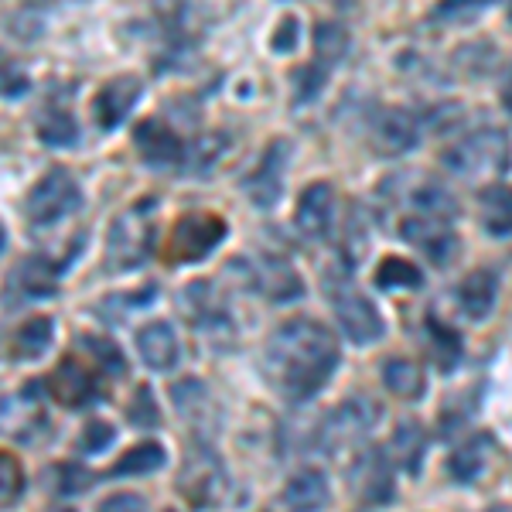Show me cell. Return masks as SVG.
<instances>
[{
	"label": "cell",
	"instance_id": "obj_37",
	"mask_svg": "<svg viewBox=\"0 0 512 512\" xmlns=\"http://www.w3.org/2000/svg\"><path fill=\"white\" fill-rule=\"evenodd\" d=\"M79 349L89 352L93 359L99 362V366L106 369L113 379L127 376V359H123L120 345H113L110 338H96V335H79Z\"/></svg>",
	"mask_w": 512,
	"mask_h": 512
},
{
	"label": "cell",
	"instance_id": "obj_46",
	"mask_svg": "<svg viewBox=\"0 0 512 512\" xmlns=\"http://www.w3.org/2000/svg\"><path fill=\"white\" fill-rule=\"evenodd\" d=\"M297 31H301L297 18H284V21H280L277 31H274V38H270L274 52H294V48H297Z\"/></svg>",
	"mask_w": 512,
	"mask_h": 512
},
{
	"label": "cell",
	"instance_id": "obj_29",
	"mask_svg": "<svg viewBox=\"0 0 512 512\" xmlns=\"http://www.w3.org/2000/svg\"><path fill=\"white\" fill-rule=\"evenodd\" d=\"M383 386L400 400H420L427 393V376L414 359H386Z\"/></svg>",
	"mask_w": 512,
	"mask_h": 512
},
{
	"label": "cell",
	"instance_id": "obj_22",
	"mask_svg": "<svg viewBox=\"0 0 512 512\" xmlns=\"http://www.w3.org/2000/svg\"><path fill=\"white\" fill-rule=\"evenodd\" d=\"M65 263H52L48 256H28L18 263V270L11 274V287L21 291V297L38 301V297H52L59 291V277L65 274Z\"/></svg>",
	"mask_w": 512,
	"mask_h": 512
},
{
	"label": "cell",
	"instance_id": "obj_11",
	"mask_svg": "<svg viewBox=\"0 0 512 512\" xmlns=\"http://www.w3.org/2000/svg\"><path fill=\"white\" fill-rule=\"evenodd\" d=\"M393 458L390 451L366 444L352 454L349 482L352 492L359 499V506H390L396 499V478H393Z\"/></svg>",
	"mask_w": 512,
	"mask_h": 512
},
{
	"label": "cell",
	"instance_id": "obj_39",
	"mask_svg": "<svg viewBox=\"0 0 512 512\" xmlns=\"http://www.w3.org/2000/svg\"><path fill=\"white\" fill-rule=\"evenodd\" d=\"M328 82V65L325 62H311V65H301L294 72V99L297 103H311V99L321 96Z\"/></svg>",
	"mask_w": 512,
	"mask_h": 512
},
{
	"label": "cell",
	"instance_id": "obj_13",
	"mask_svg": "<svg viewBox=\"0 0 512 512\" xmlns=\"http://www.w3.org/2000/svg\"><path fill=\"white\" fill-rule=\"evenodd\" d=\"M222 239H226V219L216 216V212H188V216H181L175 222V229H171L168 256L175 267L198 263L216 250Z\"/></svg>",
	"mask_w": 512,
	"mask_h": 512
},
{
	"label": "cell",
	"instance_id": "obj_40",
	"mask_svg": "<svg viewBox=\"0 0 512 512\" xmlns=\"http://www.w3.org/2000/svg\"><path fill=\"white\" fill-rule=\"evenodd\" d=\"M127 420L137 431H151V427L161 424V410H158V403H154L151 386H137L134 400H130V407H127Z\"/></svg>",
	"mask_w": 512,
	"mask_h": 512
},
{
	"label": "cell",
	"instance_id": "obj_32",
	"mask_svg": "<svg viewBox=\"0 0 512 512\" xmlns=\"http://www.w3.org/2000/svg\"><path fill=\"white\" fill-rule=\"evenodd\" d=\"M164 461H168V451L164 444L158 441H144V444H134L117 465L110 468V475H120V478H134V475H151V472H161Z\"/></svg>",
	"mask_w": 512,
	"mask_h": 512
},
{
	"label": "cell",
	"instance_id": "obj_2",
	"mask_svg": "<svg viewBox=\"0 0 512 512\" xmlns=\"http://www.w3.org/2000/svg\"><path fill=\"white\" fill-rule=\"evenodd\" d=\"M154 233H158V198H140L130 209H123L106 233V270L130 274L144 267L154 253Z\"/></svg>",
	"mask_w": 512,
	"mask_h": 512
},
{
	"label": "cell",
	"instance_id": "obj_7",
	"mask_svg": "<svg viewBox=\"0 0 512 512\" xmlns=\"http://www.w3.org/2000/svg\"><path fill=\"white\" fill-rule=\"evenodd\" d=\"M110 383H113V376L99 366L93 355L79 349V355H69V359H62L59 366L52 369L45 390L52 393V400H59L62 407L86 410L103 400Z\"/></svg>",
	"mask_w": 512,
	"mask_h": 512
},
{
	"label": "cell",
	"instance_id": "obj_21",
	"mask_svg": "<svg viewBox=\"0 0 512 512\" xmlns=\"http://www.w3.org/2000/svg\"><path fill=\"white\" fill-rule=\"evenodd\" d=\"M137 352L147 369H154V373H171L181 362L178 335H175V328H171V321H151V325L140 328Z\"/></svg>",
	"mask_w": 512,
	"mask_h": 512
},
{
	"label": "cell",
	"instance_id": "obj_30",
	"mask_svg": "<svg viewBox=\"0 0 512 512\" xmlns=\"http://www.w3.org/2000/svg\"><path fill=\"white\" fill-rule=\"evenodd\" d=\"M489 448H492V437L489 434L472 437L468 444H461V448L454 451L451 461H448V475L458 485H472L475 478L485 472V461H489Z\"/></svg>",
	"mask_w": 512,
	"mask_h": 512
},
{
	"label": "cell",
	"instance_id": "obj_48",
	"mask_svg": "<svg viewBox=\"0 0 512 512\" xmlns=\"http://www.w3.org/2000/svg\"><path fill=\"white\" fill-rule=\"evenodd\" d=\"M99 509H103V512H113V509H147V502L140 499V495H134V492H117V495H110V499L99 502Z\"/></svg>",
	"mask_w": 512,
	"mask_h": 512
},
{
	"label": "cell",
	"instance_id": "obj_10",
	"mask_svg": "<svg viewBox=\"0 0 512 512\" xmlns=\"http://www.w3.org/2000/svg\"><path fill=\"white\" fill-rule=\"evenodd\" d=\"M178 492L192 506H226L229 495H233V482H229V472L219 461V454L205 448V444H198L185 461V472L178 478Z\"/></svg>",
	"mask_w": 512,
	"mask_h": 512
},
{
	"label": "cell",
	"instance_id": "obj_35",
	"mask_svg": "<svg viewBox=\"0 0 512 512\" xmlns=\"http://www.w3.org/2000/svg\"><path fill=\"white\" fill-rule=\"evenodd\" d=\"M315 55H318V62L328 65V69L338 65L345 55H349V31H345L338 21H321L315 28Z\"/></svg>",
	"mask_w": 512,
	"mask_h": 512
},
{
	"label": "cell",
	"instance_id": "obj_1",
	"mask_svg": "<svg viewBox=\"0 0 512 512\" xmlns=\"http://www.w3.org/2000/svg\"><path fill=\"white\" fill-rule=\"evenodd\" d=\"M342 349L338 338L315 318H291L274 328L263 349V376L287 403L315 400L332 383Z\"/></svg>",
	"mask_w": 512,
	"mask_h": 512
},
{
	"label": "cell",
	"instance_id": "obj_36",
	"mask_svg": "<svg viewBox=\"0 0 512 512\" xmlns=\"http://www.w3.org/2000/svg\"><path fill=\"white\" fill-rule=\"evenodd\" d=\"M222 151H226V137H222V134H205V137H198V140L188 144L181 168H185L188 175H205V171H212V164L222 158Z\"/></svg>",
	"mask_w": 512,
	"mask_h": 512
},
{
	"label": "cell",
	"instance_id": "obj_6",
	"mask_svg": "<svg viewBox=\"0 0 512 512\" xmlns=\"http://www.w3.org/2000/svg\"><path fill=\"white\" fill-rule=\"evenodd\" d=\"M379 198L390 205V212L400 209V216H434L454 222L458 216V198L437 178L427 175H393L383 181Z\"/></svg>",
	"mask_w": 512,
	"mask_h": 512
},
{
	"label": "cell",
	"instance_id": "obj_44",
	"mask_svg": "<svg viewBox=\"0 0 512 512\" xmlns=\"http://www.w3.org/2000/svg\"><path fill=\"white\" fill-rule=\"evenodd\" d=\"M0 468H4V492H0V502H4V506L11 509L14 502L21 499V492H24L21 465L14 461V454H4V458H0Z\"/></svg>",
	"mask_w": 512,
	"mask_h": 512
},
{
	"label": "cell",
	"instance_id": "obj_28",
	"mask_svg": "<svg viewBox=\"0 0 512 512\" xmlns=\"http://www.w3.org/2000/svg\"><path fill=\"white\" fill-rule=\"evenodd\" d=\"M424 332H427V342H431V355L437 362L441 373H451L454 366L461 362V332L451 325V321L437 318V315H427L424 318Z\"/></svg>",
	"mask_w": 512,
	"mask_h": 512
},
{
	"label": "cell",
	"instance_id": "obj_8",
	"mask_svg": "<svg viewBox=\"0 0 512 512\" xmlns=\"http://www.w3.org/2000/svg\"><path fill=\"white\" fill-rule=\"evenodd\" d=\"M82 209V188L69 168L45 171L31 192L24 195V216L31 226H55V222L69 219L72 212Z\"/></svg>",
	"mask_w": 512,
	"mask_h": 512
},
{
	"label": "cell",
	"instance_id": "obj_3",
	"mask_svg": "<svg viewBox=\"0 0 512 512\" xmlns=\"http://www.w3.org/2000/svg\"><path fill=\"white\" fill-rule=\"evenodd\" d=\"M441 161L454 178L499 181V178H506L512 168V140L506 130L482 127V130L465 134L461 140H454L448 151L441 154Z\"/></svg>",
	"mask_w": 512,
	"mask_h": 512
},
{
	"label": "cell",
	"instance_id": "obj_45",
	"mask_svg": "<svg viewBox=\"0 0 512 512\" xmlns=\"http://www.w3.org/2000/svg\"><path fill=\"white\" fill-rule=\"evenodd\" d=\"M489 4H495V0H437L434 18L451 21V18H461V14H468V11H482V7H489Z\"/></svg>",
	"mask_w": 512,
	"mask_h": 512
},
{
	"label": "cell",
	"instance_id": "obj_23",
	"mask_svg": "<svg viewBox=\"0 0 512 512\" xmlns=\"http://www.w3.org/2000/svg\"><path fill=\"white\" fill-rule=\"evenodd\" d=\"M478 226L492 239L512 236V185L492 181L478 192Z\"/></svg>",
	"mask_w": 512,
	"mask_h": 512
},
{
	"label": "cell",
	"instance_id": "obj_19",
	"mask_svg": "<svg viewBox=\"0 0 512 512\" xmlns=\"http://www.w3.org/2000/svg\"><path fill=\"white\" fill-rule=\"evenodd\" d=\"M144 96V79L140 76H117L110 79L93 99V120L99 130H117L123 120L134 113V106Z\"/></svg>",
	"mask_w": 512,
	"mask_h": 512
},
{
	"label": "cell",
	"instance_id": "obj_34",
	"mask_svg": "<svg viewBox=\"0 0 512 512\" xmlns=\"http://www.w3.org/2000/svg\"><path fill=\"white\" fill-rule=\"evenodd\" d=\"M38 140L48 147H72L79 140V127H76V117L62 106H52L45 110V117L38 120Z\"/></svg>",
	"mask_w": 512,
	"mask_h": 512
},
{
	"label": "cell",
	"instance_id": "obj_12",
	"mask_svg": "<svg viewBox=\"0 0 512 512\" xmlns=\"http://www.w3.org/2000/svg\"><path fill=\"white\" fill-rule=\"evenodd\" d=\"M178 311L185 315L188 325L205 338H226L233 335V315L222 291H216L212 280H192L181 287L178 294Z\"/></svg>",
	"mask_w": 512,
	"mask_h": 512
},
{
	"label": "cell",
	"instance_id": "obj_18",
	"mask_svg": "<svg viewBox=\"0 0 512 512\" xmlns=\"http://www.w3.org/2000/svg\"><path fill=\"white\" fill-rule=\"evenodd\" d=\"M335 216H338V202H335V188L328 181H315L308 185L297 198L294 209V226L297 233L311 243H325L335 229Z\"/></svg>",
	"mask_w": 512,
	"mask_h": 512
},
{
	"label": "cell",
	"instance_id": "obj_5",
	"mask_svg": "<svg viewBox=\"0 0 512 512\" xmlns=\"http://www.w3.org/2000/svg\"><path fill=\"white\" fill-rule=\"evenodd\" d=\"M379 403L369 396H352L342 407H335L332 414L318 424L315 431V448L328 458H342V454H355L359 448H366L369 434H373L376 420H379Z\"/></svg>",
	"mask_w": 512,
	"mask_h": 512
},
{
	"label": "cell",
	"instance_id": "obj_50",
	"mask_svg": "<svg viewBox=\"0 0 512 512\" xmlns=\"http://www.w3.org/2000/svg\"><path fill=\"white\" fill-rule=\"evenodd\" d=\"M509 21H512V11H509Z\"/></svg>",
	"mask_w": 512,
	"mask_h": 512
},
{
	"label": "cell",
	"instance_id": "obj_9",
	"mask_svg": "<svg viewBox=\"0 0 512 512\" xmlns=\"http://www.w3.org/2000/svg\"><path fill=\"white\" fill-rule=\"evenodd\" d=\"M226 270L236 280H243L250 291H256L260 297H267V301H274V304H291V301H301V297H304L301 274H297V270L287 260H280V256H267V253H263L256 263L229 260Z\"/></svg>",
	"mask_w": 512,
	"mask_h": 512
},
{
	"label": "cell",
	"instance_id": "obj_38",
	"mask_svg": "<svg viewBox=\"0 0 512 512\" xmlns=\"http://www.w3.org/2000/svg\"><path fill=\"white\" fill-rule=\"evenodd\" d=\"M369 219L362 216L359 209L352 212L349 216V222H345V236H342V263H349V267H355V263L366 256V250H369Z\"/></svg>",
	"mask_w": 512,
	"mask_h": 512
},
{
	"label": "cell",
	"instance_id": "obj_20",
	"mask_svg": "<svg viewBox=\"0 0 512 512\" xmlns=\"http://www.w3.org/2000/svg\"><path fill=\"white\" fill-rule=\"evenodd\" d=\"M134 147H137L140 161L151 164V168H171V164H181L185 161V151H188L185 140L161 120H140L134 127Z\"/></svg>",
	"mask_w": 512,
	"mask_h": 512
},
{
	"label": "cell",
	"instance_id": "obj_26",
	"mask_svg": "<svg viewBox=\"0 0 512 512\" xmlns=\"http://www.w3.org/2000/svg\"><path fill=\"white\" fill-rule=\"evenodd\" d=\"M280 502L287 509H297V512H308V509H328L332 506V489H328V478L325 472L318 468H304L297 472L287 489L280 492Z\"/></svg>",
	"mask_w": 512,
	"mask_h": 512
},
{
	"label": "cell",
	"instance_id": "obj_33",
	"mask_svg": "<svg viewBox=\"0 0 512 512\" xmlns=\"http://www.w3.org/2000/svg\"><path fill=\"white\" fill-rule=\"evenodd\" d=\"M171 400H175V410L188 420L192 427H205V417H209V390H205L198 379H181V383L171 386Z\"/></svg>",
	"mask_w": 512,
	"mask_h": 512
},
{
	"label": "cell",
	"instance_id": "obj_25",
	"mask_svg": "<svg viewBox=\"0 0 512 512\" xmlns=\"http://www.w3.org/2000/svg\"><path fill=\"white\" fill-rule=\"evenodd\" d=\"M495 301H499V277L492 270H472L458 284V308L472 321H485L492 315Z\"/></svg>",
	"mask_w": 512,
	"mask_h": 512
},
{
	"label": "cell",
	"instance_id": "obj_4",
	"mask_svg": "<svg viewBox=\"0 0 512 512\" xmlns=\"http://www.w3.org/2000/svg\"><path fill=\"white\" fill-rule=\"evenodd\" d=\"M352 270L355 267H349V263L328 267L325 297H328V304H332L342 335L349 338L352 345H373L383 338L386 325H383V318H379L376 304L369 301V297L359 291V284L352 280Z\"/></svg>",
	"mask_w": 512,
	"mask_h": 512
},
{
	"label": "cell",
	"instance_id": "obj_31",
	"mask_svg": "<svg viewBox=\"0 0 512 512\" xmlns=\"http://www.w3.org/2000/svg\"><path fill=\"white\" fill-rule=\"evenodd\" d=\"M373 284L379 291H420L424 287V270L410 260H400V256H386L376 267Z\"/></svg>",
	"mask_w": 512,
	"mask_h": 512
},
{
	"label": "cell",
	"instance_id": "obj_15",
	"mask_svg": "<svg viewBox=\"0 0 512 512\" xmlns=\"http://www.w3.org/2000/svg\"><path fill=\"white\" fill-rule=\"evenodd\" d=\"M291 151L294 147L287 137L270 140L267 151H263L260 161H256V168L243 178V192L250 195V202L256 205V209L270 212L280 202V195H284L287 164H291Z\"/></svg>",
	"mask_w": 512,
	"mask_h": 512
},
{
	"label": "cell",
	"instance_id": "obj_42",
	"mask_svg": "<svg viewBox=\"0 0 512 512\" xmlns=\"http://www.w3.org/2000/svg\"><path fill=\"white\" fill-rule=\"evenodd\" d=\"M113 441H117V427L106 424V420H89V424L82 427L79 451H82V454H99V451L110 448Z\"/></svg>",
	"mask_w": 512,
	"mask_h": 512
},
{
	"label": "cell",
	"instance_id": "obj_43",
	"mask_svg": "<svg viewBox=\"0 0 512 512\" xmlns=\"http://www.w3.org/2000/svg\"><path fill=\"white\" fill-rule=\"evenodd\" d=\"M154 297H158V287H140V294H127V297H106L103 304H99V311H110L117 308V315H113L110 321H127V315L134 308H140V304H151Z\"/></svg>",
	"mask_w": 512,
	"mask_h": 512
},
{
	"label": "cell",
	"instance_id": "obj_41",
	"mask_svg": "<svg viewBox=\"0 0 512 512\" xmlns=\"http://www.w3.org/2000/svg\"><path fill=\"white\" fill-rule=\"evenodd\" d=\"M55 478H59V485H55V492L65 495V499H76L89 489V485L96 482V475L89 472V468L76 465V461H69V465H55Z\"/></svg>",
	"mask_w": 512,
	"mask_h": 512
},
{
	"label": "cell",
	"instance_id": "obj_24",
	"mask_svg": "<svg viewBox=\"0 0 512 512\" xmlns=\"http://www.w3.org/2000/svg\"><path fill=\"white\" fill-rule=\"evenodd\" d=\"M427 431H424V424H417V420H403L400 427L393 431L390 437V458H393V465L400 468L403 475H410V478H417L420 475V468H424V458H427Z\"/></svg>",
	"mask_w": 512,
	"mask_h": 512
},
{
	"label": "cell",
	"instance_id": "obj_16",
	"mask_svg": "<svg viewBox=\"0 0 512 512\" xmlns=\"http://www.w3.org/2000/svg\"><path fill=\"white\" fill-rule=\"evenodd\" d=\"M396 233L403 243H410L414 250H420L437 267H448L451 256L458 253V233L451 229L448 219H434V216H400L396 219Z\"/></svg>",
	"mask_w": 512,
	"mask_h": 512
},
{
	"label": "cell",
	"instance_id": "obj_49",
	"mask_svg": "<svg viewBox=\"0 0 512 512\" xmlns=\"http://www.w3.org/2000/svg\"><path fill=\"white\" fill-rule=\"evenodd\" d=\"M502 106L512 113V72H509V79L502 82Z\"/></svg>",
	"mask_w": 512,
	"mask_h": 512
},
{
	"label": "cell",
	"instance_id": "obj_17",
	"mask_svg": "<svg viewBox=\"0 0 512 512\" xmlns=\"http://www.w3.org/2000/svg\"><path fill=\"white\" fill-rule=\"evenodd\" d=\"M48 417L41 407V383H24L4 400V431L18 444H41L48 437Z\"/></svg>",
	"mask_w": 512,
	"mask_h": 512
},
{
	"label": "cell",
	"instance_id": "obj_47",
	"mask_svg": "<svg viewBox=\"0 0 512 512\" xmlns=\"http://www.w3.org/2000/svg\"><path fill=\"white\" fill-rule=\"evenodd\" d=\"M28 76L18 69V65H7V72H4V96L7 99H21L24 93H28Z\"/></svg>",
	"mask_w": 512,
	"mask_h": 512
},
{
	"label": "cell",
	"instance_id": "obj_14",
	"mask_svg": "<svg viewBox=\"0 0 512 512\" xmlns=\"http://www.w3.org/2000/svg\"><path fill=\"white\" fill-rule=\"evenodd\" d=\"M424 137V127L410 110H393V106H376L366 120V140L379 158H396V154L414 151Z\"/></svg>",
	"mask_w": 512,
	"mask_h": 512
},
{
	"label": "cell",
	"instance_id": "obj_27",
	"mask_svg": "<svg viewBox=\"0 0 512 512\" xmlns=\"http://www.w3.org/2000/svg\"><path fill=\"white\" fill-rule=\"evenodd\" d=\"M52 338H55V321L48 315H35L28 321H21L11 335V355L21 362L41 359L48 349H52Z\"/></svg>",
	"mask_w": 512,
	"mask_h": 512
}]
</instances>
